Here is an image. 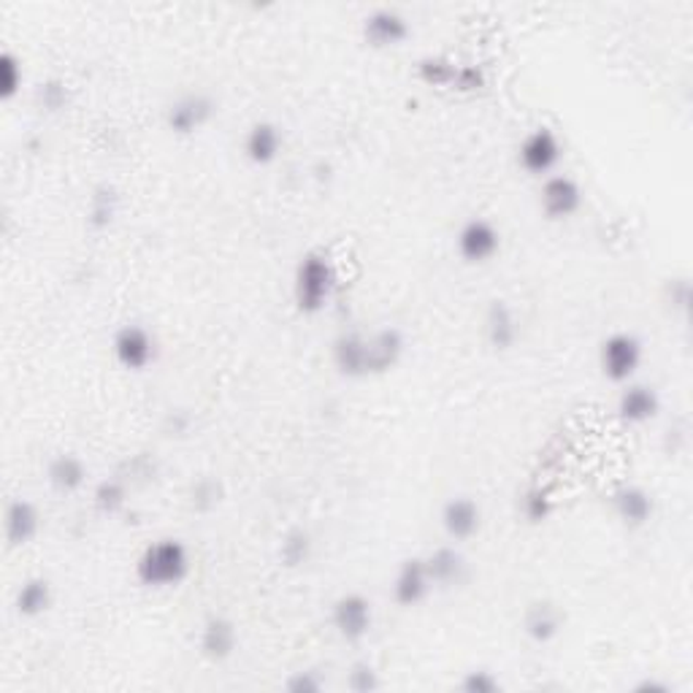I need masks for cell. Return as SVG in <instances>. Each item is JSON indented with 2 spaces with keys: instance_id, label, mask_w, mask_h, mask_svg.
I'll use <instances>...</instances> for the list:
<instances>
[{
  "instance_id": "cell-20",
  "label": "cell",
  "mask_w": 693,
  "mask_h": 693,
  "mask_svg": "<svg viewBox=\"0 0 693 693\" xmlns=\"http://www.w3.org/2000/svg\"><path fill=\"white\" fill-rule=\"evenodd\" d=\"M422 558H426L433 588L437 585L439 588H455V585L466 583V577H469V561L455 545H439V548H433L431 553Z\"/></svg>"
},
{
  "instance_id": "cell-33",
  "label": "cell",
  "mask_w": 693,
  "mask_h": 693,
  "mask_svg": "<svg viewBox=\"0 0 693 693\" xmlns=\"http://www.w3.org/2000/svg\"><path fill=\"white\" fill-rule=\"evenodd\" d=\"M458 689L464 693H499L504 685H501V680L490 669H471V672H466L461 678Z\"/></svg>"
},
{
  "instance_id": "cell-3",
  "label": "cell",
  "mask_w": 693,
  "mask_h": 693,
  "mask_svg": "<svg viewBox=\"0 0 693 693\" xmlns=\"http://www.w3.org/2000/svg\"><path fill=\"white\" fill-rule=\"evenodd\" d=\"M642 360H645V345L634 334H625V331L610 334L599 347L601 374L610 382H616V385L634 382Z\"/></svg>"
},
{
  "instance_id": "cell-22",
  "label": "cell",
  "mask_w": 693,
  "mask_h": 693,
  "mask_svg": "<svg viewBox=\"0 0 693 693\" xmlns=\"http://www.w3.org/2000/svg\"><path fill=\"white\" fill-rule=\"evenodd\" d=\"M282 146H285L282 128L277 126V122L261 120L255 122V126H250L241 150H244V157L252 163V166H272V163L282 155Z\"/></svg>"
},
{
  "instance_id": "cell-35",
  "label": "cell",
  "mask_w": 693,
  "mask_h": 693,
  "mask_svg": "<svg viewBox=\"0 0 693 693\" xmlns=\"http://www.w3.org/2000/svg\"><path fill=\"white\" fill-rule=\"evenodd\" d=\"M285 689L290 693H320L325 689V680L312 669H307V672H292L285 680Z\"/></svg>"
},
{
  "instance_id": "cell-31",
  "label": "cell",
  "mask_w": 693,
  "mask_h": 693,
  "mask_svg": "<svg viewBox=\"0 0 693 693\" xmlns=\"http://www.w3.org/2000/svg\"><path fill=\"white\" fill-rule=\"evenodd\" d=\"M22 79H25V73H22V60L5 49V52L0 55V100L16 98L22 89Z\"/></svg>"
},
{
  "instance_id": "cell-7",
  "label": "cell",
  "mask_w": 693,
  "mask_h": 693,
  "mask_svg": "<svg viewBox=\"0 0 693 693\" xmlns=\"http://www.w3.org/2000/svg\"><path fill=\"white\" fill-rule=\"evenodd\" d=\"M331 625L345 642H360L374 629V605L369 596L349 590L331 605Z\"/></svg>"
},
{
  "instance_id": "cell-13",
  "label": "cell",
  "mask_w": 693,
  "mask_h": 693,
  "mask_svg": "<svg viewBox=\"0 0 693 693\" xmlns=\"http://www.w3.org/2000/svg\"><path fill=\"white\" fill-rule=\"evenodd\" d=\"M404 353H407V339L393 325L374 331V334H366V374H387V371H393L402 363Z\"/></svg>"
},
{
  "instance_id": "cell-12",
  "label": "cell",
  "mask_w": 693,
  "mask_h": 693,
  "mask_svg": "<svg viewBox=\"0 0 693 693\" xmlns=\"http://www.w3.org/2000/svg\"><path fill=\"white\" fill-rule=\"evenodd\" d=\"M433 590V580L428 574L426 558L413 555L407 561L398 563L396 577L391 583V599L396 601L398 607L409 610V607L422 605L428 599V594Z\"/></svg>"
},
{
  "instance_id": "cell-10",
  "label": "cell",
  "mask_w": 693,
  "mask_h": 693,
  "mask_svg": "<svg viewBox=\"0 0 693 693\" xmlns=\"http://www.w3.org/2000/svg\"><path fill=\"white\" fill-rule=\"evenodd\" d=\"M585 193L580 182L569 174H550L542 179L539 190V206L548 219H569L583 208Z\"/></svg>"
},
{
  "instance_id": "cell-26",
  "label": "cell",
  "mask_w": 693,
  "mask_h": 693,
  "mask_svg": "<svg viewBox=\"0 0 693 693\" xmlns=\"http://www.w3.org/2000/svg\"><path fill=\"white\" fill-rule=\"evenodd\" d=\"M117 212H120V195H117V190L109 188V184H100V188H95L93 195H89V201H87L89 228L106 230L111 223H115Z\"/></svg>"
},
{
  "instance_id": "cell-27",
  "label": "cell",
  "mask_w": 693,
  "mask_h": 693,
  "mask_svg": "<svg viewBox=\"0 0 693 693\" xmlns=\"http://www.w3.org/2000/svg\"><path fill=\"white\" fill-rule=\"evenodd\" d=\"M93 504L100 515H120L128 504V480L122 475L104 477L93 490Z\"/></svg>"
},
{
  "instance_id": "cell-37",
  "label": "cell",
  "mask_w": 693,
  "mask_h": 693,
  "mask_svg": "<svg viewBox=\"0 0 693 693\" xmlns=\"http://www.w3.org/2000/svg\"><path fill=\"white\" fill-rule=\"evenodd\" d=\"M636 691H658V693H669V685H667V683H650V680H645V683L636 685Z\"/></svg>"
},
{
  "instance_id": "cell-25",
  "label": "cell",
  "mask_w": 693,
  "mask_h": 693,
  "mask_svg": "<svg viewBox=\"0 0 693 693\" xmlns=\"http://www.w3.org/2000/svg\"><path fill=\"white\" fill-rule=\"evenodd\" d=\"M52 607V585L44 577H31L16 588L14 612L20 618H38Z\"/></svg>"
},
{
  "instance_id": "cell-24",
  "label": "cell",
  "mask_w": 693,
  "mask_h": 693,
  "mask_svg": "<svg viewBox=\"0 0 693 693\" xmlns=\"http://www.w3.org/2000/svg\"><path fill=\"white\" fill-rule=\"evenodd\" d=\"M89 469L79 455L73 453H58L55 458H49L47 464V482L58 493H79L87 486Z\"/></svg>"
},
{
  "instance_id": "cell-23",
  "label": "cell",
  "mask_w": 693,
  "mask_h": 693,
  "mask_svg": "<svg viewBox=\"0 0 693 693\" xmlns=\"http://www.w3.org/2000/svg\"><path fill=\"white\" fill-rule=\"evenodd\" d=\"M331 358H334L336 371L349 380H363L366 374V334L363 331H345L331 345Z\"/></svg>"
},
{
  "instance_id": "cell-4",
  "label": "cell",
  "mask_w": 693,
  "mask_h": 693,
  "mask_svg": "<svg viewBox=\"0 0 693 693\" xmlns=\"http://www.w3.org/2000/svg\"><path fill=\"white\" fill-rule=\"evenodd\" d=\"M561 160L563 144L553 128L548 126H539L534 128V131H528L526 136H523L521 146H517V163H521V168L528 177H550V174H555Z\"/></svg>"
},
{
  "instance_id": "cell-15",
  "label": "cell",
  "mask_w": 693,
  "mask_h": 693,
  "mask_svg": "<svg viewBox=\"0 0 693 693\" xmlns=\"http://www.w3.org/2000/svg\"><path fill=\"white\" fill-rule=\"evenodd\" d=\"M661 413V396L653 385L645 382H625V387L618 396V417L625 426H645L656 420Z\"/></svg>"
},
{
  "instance_id": "cell-14",
  "label": "cell",
  "mask_w": 693,
  "mask_h": 693,
  "mask_svg": "<svg viewBox=\"0 0 693 693\" xmlns=\"http://www.w3.org/2000/svg\"><path fill=\"white\" fill-rule=\"evenodd\" d=\"M439 523H442V531L453 542H469L471 537L480 534L482 510L471 495H453V499H447L442 504Z\"/></svg>"
},
{
  "instance_id": "cell-5",
  "label": "cell",
  "mask_w": 693,
  "mask_h": 693,
  "mask_svg": "<svg viewBox=\"0 0 693 693\" xmlns=\"http://www.w3.org/2000/svg\"><path fill=\"white\" fill-rule=\"evenodd\" d=\"M455 252L469 266H486L501 252L499 225L488 217H469L455 234Z\"/></svg>"
},
{
  "instance_id": "cell-17",
  "label": "cell",
  "mask_w": 693,
  "mask_h": 693,
  "mask_svg": "<svg viewBox=\"0 0 693 693\" xmlns=\"http://www.w3.org/2000/svg\"><path fill=\"white\" fill-rule=\"evenodd\" d=\"M612 515L621 521L625 528H645L656 515V501L650 490L642 486H623L610 495Z\"/></svg>"
},
{
  "instance_id": "cell-6",
  "label": "cell",
  "mask_w": 693,
  "mask_h": 693,
  "mask_svg": "<svg viewBox=\"0 0 693 693\" xmlns=\"http://www.w3.org/2000/svg\"><path fill=\"white\" fill-rule=\"evenodd\" d=\"M214 115H217V104H214L212 95L204 89H190V93L177 95L168 104L166 126L177 136H193L214 120Z\"/></svg>"
},
{
  "instance_id": "cell-19",
  "label": "cell",
  "mask_w": 693,
  "mask_h": 693,
  "mask_svg": "<svg viewBox=\"0 0 693 693\" xmlns=\"http://www.w3.org/2000/svg\"><path fill=\"white\" fill-rule=\"evenodd\" d=\"M563 631V612L555 601L537 599L526 607L523 612V634L534 642V645H550L561 636Z\"/></svg>"
},
{
  "instance_id": "cell-29",
  "label": "cell",
  "mask_w": 693,
  "mask_h": 693,
  "mask_svg": "<svg viewBox=\"0 0 693 693\" xmlns=\"http://www.w3.org/2000/svg\"><path fill=\"white\" fill-rule=\"evenodd\" d=\"M517 510H521L523 521L531 523V526H539V523L548 521L555 510V501L550 495L548 488L542 486H528L521 493V501H517Z\"/></svg>"
},
{
  "instance_id": "cell-34",
  "label": "cell",
  "mask_w": 693,
  "mask_h": 693,
  "mask_svg": "<svg viewBox=\"0 0 693 693\" xmlns=\"http://www.w3.org/2000/svg\"><path fill=\"white\" fill-rule=\"evenodd\" d=\"M38 104H41V109L47 111H60L65 109V104H69V87H65L60 79H49V82L38 84Z\"/></svg>"
},
{
  "instance_id": "cell-2",
  "label": "cell",
  "mask_w": 693,
  "mask_h": 693,
  "mask_svg": "<svg viewBox=\"0 0 693 693\" xmlns=\"http://www.w3.org/2000/svg\"><path fill=\"white\" fill-rule=\"evenodd\" d=\"M336 290V268L325 252L312 250L298 261L292 274V301L303 314H320Z\"/></svg>"
},
{
  "instance_id": "cell-32",
  "label": "cell",
  "mask_w": 693,
  "mask_h": 693,
  "mask_svg": "<svg viewBox=\"0 0 693 693\" xmlns=\"http://www.w3.org/2000/svg\"><path fill=\"white\" fill-rule=\"evenodd\" d=\"M347 689L355 693H369L380 689V672L369 661H355L347 672Z\"/></svg>"
},
{
  "instance_id": "cell-18",
  "label": "cell",
  "mask_w": 693,
  "mask_h": 693,
  "mask_svg": "<svg viewBox=\"0 0 693 693\" xmlns=\"http://www.w3.org/2000/svg\"><path fill=\"white\" fill-rule=\"evenodd\" d=\"M41 531V512L33 501L27 499H14L5 506V517H3V534L5 542L11 548H25Z\"/></svg>"
},
{
  "instance_id": "cell-16",
  "label": "cell",
  "mask_w": 693,
  "mask_h": 693,
  "mask_svg": "<svg viewBox=\"0 0 693 693\" xmlns=\"http://www.w3.org/2000/svg\"><path fill=\"white\" fill-rule=\"evenodd\" d=\"M239 647V629L230 618L208 616L199 631V650L206 661H228Z\"/></svg>"
},
{
  "instance_id": "cell-28",
  "label": "cell",
  "mask_w": 693,
  "mask_h": 693,
  "mask_svg": "<svg viewBox=\"0 0 693 693\" xmlns=\"http://www.w3.org/2000/svg\"><path fill=\"white\" fill-rule=\"evenodd\" d=\"M314 553V539L307 528H290L285 537L279 539V561L287 569H298L303 563H309V558Z\"/></svg>"
},
{
  "instance_id": "cell-8",
  "label": "cell",
  "mask_w": 693,
  "mask_h": 693,
  "mask_svg": "<svg viewBox=\"0 0 693 693\" xmlns=\"http://www.w3.org/2000/svg\"><path fill=\"white\" fill-rule=\"evenodd\" d=\"M111 355L126 371H146L157 358V339L139 323L120 325L111 339Z\"/></svg>"
},
{
  "instance_id": "cell-1",
  "label": "cell",
  "mask_w": 693,
  "mask_h": 693,
  "mask_svg": "<svg viewBox=\"0 0 693 693\" xmlns=\"http://www.w3.org/2000/svg\"><path fill=\"white\" fill-rule=\"evenodd\" d=\"M190 569H193V558L188 545L174 537L155 539L136 558V580L152 590L177 588L190 577Z\"/></svg>"
},
{
  "instance_id": "cell-9",
  "label": "cell",
  "mask_w": 693,
  "mask_h": 693,
  "mask_svg": "<svg viewBox=\"0 0 693 693\" xmlns=\"http://www.w3.org/2000/svg\"><path fill=\"white\" fill-rule=\"evenodd\" d=\"M360 33H363V41L374 49L402 47L413 36V22L407 20L404 11L393 9V5H377L363 16Z\"/></svg>"
},
{
  "instance_id": "cell-21",
  "label": "cell",
  "mask_w": 693,
  "mask_h": 693,
  "mask_svg": "<svg viewBox=\"0 0 693 693\" xmlns=\"http://www.w3.org/2000/svg\"><path fill=\"white\" fill-rule=\"evenodd\" d=\"M482 331H486L488 345L499 353L515 347L517 336H521V323H517L515 309L506 301H490L486 309V318H482Z\"/></svg>"
},
{
  "instance_id": "cell-30",
  "label": "cell",
  "mask_w": 693,
  "mask_h": 693,
  "mask_svg": "<svg viewBox=\"0 0 693 693\" xmlns=\"http://www.w3.org/2000/svg\"><path fill=\"white\" fill-rule=\"evenodd\" d=\"M188 501L195 512H212L223 501V482L217 477H199L188 490Z\"/></svg>"
},
{
  "instance_id": "cell-11",
  "label": "cell",
  "mask_w": 693,
  "mask_h": 693,
  "mask_svg": "<svg viewBox=\"0 0 693 693\" xmlns=\"http://www.w3.org/2000/svg\"><path fill=\"white\" fill-rule=\"evenodd\" d=\"M417 76L422 79L431 87H453L471 93V89H480L486 84V76L477 65H464L453 63L447 58H426L417 63Z\"/></svg>"
},
{
  "instance_id": "cell-36",
  "label": "cell",
  "mask_w": 693,
  "mask_h": 693,
  "mask_svg": "<svg viewBox=\"0 0 693 693\" xmlns=\"http://www.w3.org/2000/svg\"><path fill=\"white\" fill-rule=\"evenodd\" d=\"M667 292H669V303H672L678 312H689V303H691L689 279H672L667 285Z\"/></svg>"
}]
</instances>
